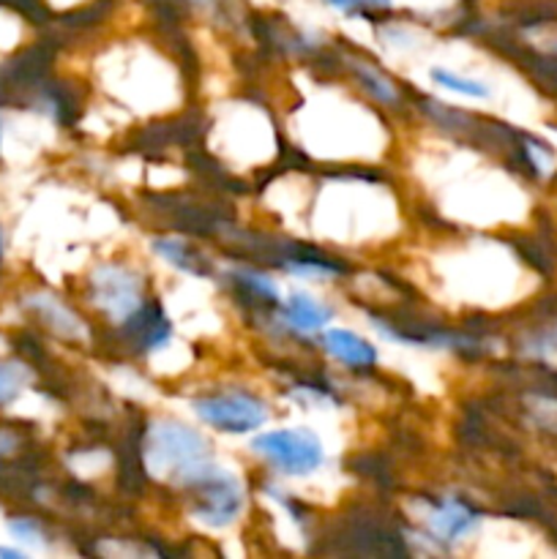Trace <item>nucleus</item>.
Segmentation results:
<instances>
[{
	"label": "nucleus",
	"instance_id": "0eeeda50",
	"mask_svg": "<svg viewBox=\"0 0 557 559\" xmlns=\"http://www.w3.org/2000/svg\"><path fill=\"white\" fill-rule=\"evenodd\" d=\"M478 524V516L459 500H446L429 513V527L440 535V540H459Z\"/></svg>",
	"mask_w": 557,
	"mask_h": 559
},
{
	"label": "nucleus",
	"instance_id": "f257e3e1",
	"mask_svg": "<svg viewBox=\"0 0 557 559\" xmlns=\"http://www.w3.org/2000/svg\"><path fill=\"white\" fill-rule=\"evenodd\" d=\"M145 467L153 478L194 489L216 464L211 462V448L197 431L180 424H153L145 437Z\"/></svg>",
	"mask_w": 557,
	"mask_h": 559
},
{
	"label": "nucleus",
	"instance_id": "6e6552de",
	"mask_svg": "<svg viewBox=\"0 0 557 559\" xmlns=\"http://www.w3.org/2000/svg\"><path fill=\"white\" fill-rule=\"evenodd\" d=\"M331 320V309L322 306L306 293H293L287 298V309H284V322L298 333H315L322 331V325Z\"/></svg>",
	"mask_w": 557,
	"mask_h": 559
},
{
	"label": "nucleus",
	"instance_id": "1a4fd4ad",
	"mask_svg": "<svg viewBox=\"0 0 557 559\" xmlns=\"http://www.w3.org/2000/svg\"><path fill=\"white\" fill-rule=\"evenodd\" d=\"M31 382V371L25 369L16 360H5L0 364V404H9L25 391V385Z\"/></svg>",
	"mask_w": 557,
	"mask_h": 559
},
{
	"label": "nucleus",
	"instance_id": "423d86ee",
	"mask_svg": "<svg viewBox=\"0 0 557 559\" xmlns=\"http://www.w3.org/2000/svg\"><path fill=\"white\" fill-rule=\"evenodd\" d=\"M322 347L347 366H371L377 360L375 347L364 336L344 331V328H331V331L322 333Z\"/></svg>",
	"mask_w": 557,
	"mask_h": 559
},
{
	"label": "nucleus",
	"instance_id": "9d476101",
	"mask_svg": "<svg viewBox=\"0 0 557 559\" xmlns=\"http://www.w3.org/2000/svg\"><path fill=\"white\" fill-rule=\"evenodd\" d=\"M429 76L437 82V85L448 87V91L453 93H462V96H473V98L489 96V87H486L484 82L470 80V76H462V74H453V71L448 69H431Z\"/></svg>",
	"mask_w": 557,
	"mask_h": 559
},
{
	"label": "nucleus",
	"instance_id": "2eb2a0df",
	"mask_svg": "<svg viewBox=\"0 0 557 559\" xmlns=\"http://www.w3.org/2000/svg\"><path fill=\"white\" fill-rule=\"evenodd\" d=\"M240 278H244L254 293L265 295V298H276V287H273L271 278H265L262 273H240Z\"/></svg>",
	"mask_w": 557,
	"mask_h": 559
},
{
	"label": "nucleus",
	"instance_id": "20e7f679",
	"mask_svg": "<svg viewBox=\"0 0 557 559\" xmlns=\"http://www.w3.org/2000/svg\"><path fill=\"white\" fill-rule=\"evenodd\" d=\"M200 502H197L194 513L211 527H227L235 516H238L240 506H244V495L240 486L227 469H213L200 486Z\"/></svg>",
	"mask_w": 557,
	"mask_h": 559
},
{
	"label": "nucleus",
	"instance_id": "f03ea898",
	"mask_svg": "<svg viewBox=\"0 0 557 559\" xmlns=\"http://www.w3.org/2000/svg\"><path fill=\"white\" fill-rule=\"evenodd\" d=\"M251 448L284 475H309L322 464V442L306 429L262 431L251 440Z\"/></svg>",
	"mask_w": 557,
	"mask_h": 559
},
{
	"label": "nucleus",
	"instance_id": "7ed1b4c3",
	"mask_svg": "<svg viewBox=\"0 0 557 559\" xmlns=\"http://www.w3.org/2000/svg\"><path fill=\"white\" fill-rule=\"evenodd\" d=\"M194 413L213 429L227 431V435H246L257 431L268 420L265 404L257 402L246 393H224V396L197 399Z\"/></svg>",
	"mask_w": 557,
	"mask_h": 559
},
{
	"label": "nucleus",
	"instance_id": "f8f14e48",
	"mask_svg": "<svg viewBox=\"0 0 557 559\" xmlns=\"http://www.w3.org/2000/svg\"><path fill=\"white\" fill-rule=\"evenodd\" d=\"M358 69L360 74H364V82H369L371 91H375L382 102H393V98H396V91H393L391 82H388L386 76H380L375 69H369V66H358Z\"/></svg>",
	"mask_w": 557,
	"mask_h": 559
},
{
	"label": "nucleus",
	"instance_id": "39448f33",
	"mask_svg": "<svg viewBox=\"0 0 557 559\" xmlns=\"http://www.w3.org/2000/svg\"><path fill=\"white\" fill-rule=\"evenodd\" d=\"M93 298L115 322H123L140 309V282L123 267L107 265L93 276Z\"/></svg>",
	"mask_w": 557,
	"mask_h": 559
},
{
	"label": "nucleus",
	"instance_id": "f3484780",
	"mask_svg": "<svg viewBox=\"0 0 557 559\" xmlns=\"http://www.w3.org/2000/svg\"><path fill=\"white\" fill-rule=\"evenodd\" d=\"M0 131H3V126H0Z\"/></svg>",
	"mask_w": 557,
	"mask_h": 559
},
{
	"label": "nucleus",
	"instance_id": "ddd939ff",
	"mask_svg": "<svg viewBox=\"0 0 557 559\" xmlns=\"http://www.w3.org/2000/svg\"><path fill=\"white\" fill-rule=\"evenodd\" d=\"M9 530H11V535H14L16 540H22V544H33V546L42 544V530H38L33 522H27V519L11 522Z\"/></svg>",
	"mask_w": 557,
	"mask_h": 559
},
{
	"label": "nucleus",
	"instance_id": "4468645a",
	"mask_svg": "<svg viewBox=\"0 0 557 559\" xmlns=\"http://www.w3.org/2000/svg\"><path fill=\"white\" fill-rule=\"evenodd\" d=\"M328 3H331L333 9L344 11V14H353V11L358 9H382V5H388L391 0H328Z\"/></svg>",
	"mask_w": 557,
	"mask_h": 559
},
{
	"label": "nucleus",
	"instance_id": "dca6fc26",
	"mask_svg": "<svg viewBox=\"0 0 557 559\" xmlns=\"http://www.w3.org/2000/svg\"><path fill=\"white\" fill-rule=\"evenodd\" d=\"M0 254H3V233H0Z\"/></svg>",
	"mask_w": 557,
	"mask_h": 559
},
{
	"label": "nucleus",
	"instance_id": "9b49d317",
	"mask_svg": "<svg viewBox=\"0 0 557 559\" xmlns=\"http://www.w3.org/2000/svg\"><path fill=\"white\" fill-rule=\"evenodd\" d=\"M156 251L162 260L173 262L175 267H183V271L197 273L194 260H191V254L186 251V246L180 243V240H156Z\"/></svg>",
	"mask_w": 557,
	"mask_h": 559
}]
</instances>
